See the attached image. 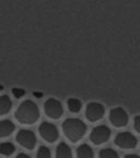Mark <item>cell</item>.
Listing matches in <instances>:
<instances>
[{"label": "cell", "mask_w": 140, "mask_h": 158, "mask_svg": "<svg viewBox=\"0 0 140 158\" xmlns=\"http://www.w3.org/2000/svg\"><path fill=\"white\" fill-rule=\"evenodd\" d=\"M11 106H12V102L7 94L0 97V116L7 114L11 110Z\"/></svg>", "instance_id": "cell-13"}, {"label": "cell", "mask_w": 140, "mask_h": 158, "mask_svg": "<svg viewBox=\"0 0 140 158\" xmlns=\"http://www.w3.org/2000/svg\"><path fill=\"white\" fill-rule=\"evenodd\" d=\"M104 113H105V109H104L103 104L98 103V102H91L86 106V116L90 122L100 121L104 116Z\"/></svg>", "instance_id": "cell-7"}, {"label": "cell", "mask_w": 140, "mask_h": 158, "mask_svg": "<svg viewBox=\"0 0 140 158\" xmlns=\"http://www.w3.org/2000/svg\"><path fill=\"white\" fill-rule=\"evenodd\" d=\"M111 137V130L106 125H98L92 130L90 134V141L95 145L105 143Z\"/></svg>", "instance_id": "cell-3"}, {"label": "cell", "mask_w": 140, "mask_h": 158, "mask_svg": "<svg viewBox=\"0 0 140 158\" xmlns=\"http://www.w3.org/2000/svg\"><path fill=\"white\" fill-rule=\"evenodd\" d=\"M15 158H31L29 155H26V154H24V153H21V154H19V155L17 156Z\"/></svg>", "instance_id": "cell-20"}, {"label": "cell", "mask_w": 140, "mask_h": 158, "mask_svg": "<svg viewBox=\"0 0 140 158\" xmlns=\"http://www.w3.org/2000/svg\"><path fill=\"white\" fill-rule=\"evenodd\" d=\"M2 89H3V87H2V86H0V91H1V90H2Z\"/></svg>", "instance_id": "cell-22"}, {"label": "cell", "mask_w": 140, "mask_h": 158, "mask_svg": "<svg viewBox=\"0 0 140 158\" xmlns=\"http://www.w3.org/2000/svg\"><path fill=\"white\" fill-rule=\"evenodd\" d=\"M17 142L26 149H33L36 145V136L30 130H21L17 134Z\"/></svg>", "instance_id": "cell-6"}, {"label": "cell", "mask_w": 140, "mask_h": 158, "mask_svg": "<svg viewBox=\"0 0 140 158\" xmlns=\"http://www.w3.org/2000/svg\"><path fill=\"white\" fill-rule=\"evenodd\" d=\"M115 144L121 148H135L137 146V138L129 132H123L116 135Z\"/></svg>", "instance_id": "cell-9"}, {"label": "cell", "mask_w": 140, "mask_h": 158, "mask_svg": "<svg viewBox=\"0 0 140 158\" xmlns=\"http://www.w3.org/2000/svg\"><path fill=\"white\" fill-rule=\"evenodd\" d=\"M15 151V147L12 143L10 142H5L0 144V154L3 156H10L12 155Z\"/></svg>", "instance_id": "cell-14"}, {"label": "cell", "mask_w": 140, "mask_h": 158, "mask_svg": "<svg viewBox=\"0 0 140 158\" xmlns=\"http://www.w3.org/2000/svg\"><path fill=\"white\" fill-rule=\"evenodd\" d=\"M125 158H140L138 155H134V154H129V155H126Z\"/></svg>", "instance_id": "cell-21"}, {"label": "cell", "mask_w": 140, "mask_h": 158, "mask_svg": "<svg viewBox=\"0 0 140 158\" xmlns=\"http://www.w3.org/2000/svg\"><path fill=\"white\" fill-rule=\"evenodd\" d=\"M39 134L48 143H54L58 139V130L56 125L49 123V122H43L38 127Z\"/></svg>", "instance_id": "cell-5"}, {"label": "cell", "mask_w": 140, "mask_h": 158, "mask_svg": "<svg viewBox=\"0 0 140 158\" xmlns=\"http://www.w3.org/2000/svg\"><path fill=\"white\" fill-rule=\"evenodd\" d=\"M12 94H13V96H14L15 98L19 99V98H21V97L24 96L25 91H24V90H23V89H20V88H13V89H12Z\"/></svg>", "instance_id": "cell-18"}, {"label": "cell", "mask_w": 140, "mask_h": 158, "mask_svg": "<svg viewBox=\"0 0 140 158\" xmlns=\"http://www.w3.org/2000/svg\"><path fill=\"white\" fill-rule=\"evenodd\" d=\"M56 158H72L71 149L69 148V146L66 143L62 142L57 146L56 149Z\"/></svg>", "instance_id": "cell-11"}, {"label": "cell", "mask_w": 140, "mask_h": 158, "mask_svg": "<svg viewBox=\"0 0 140 158\" xmlns=\"http://www.w3.org/2000/svg\"><path fill=\"white\" fill-rule=\"evenodd\" d=\"M36 158H50V151L46 146H41L37 151Z\"/></svg>", "instance_id": "cell-17"}, {"label": "cell", "mask_w": 140, "mask_h": 158, "mask_svg": "<svg viewBox=\"0 0 140 158\" xmlns=\"http://www.w3.org/2000/svg\"><path fill=\"white\" fill-rule=\"evenodd\" d=\"M110 121L116 127H123L128 123V114L123 108H114L110 112Z\"/></svg>", "instance_id": "cell-8"}, {"label": "cell", "mask_w": 140, "mask_h": 158, "mask_svg": "<svg viewBox=\"0 0 140 158\" xmlns=\"http://www.w3.org/2000/svg\"><path fill=\"white\" fill-rule=\"evenodd\" d=\"M98 158H118V154L112 148H104L98 154Z\"/></svg>", "instance_id": "cell-16"}, {"label": "cell", "mask_w": 140, "mask_h": 158, "mask_svg": "<svg viewBox=\"0 0 140 158\" xmlns=\"http://www.w3.org/2000/svg\"><path fill=\"white\" fill-rule=\"evenodd\" d=\"M67 106H68L69 110H70L71 112H74V113H76V112H79L82 108L81 101L78 100V99H76V98L68 99V101H67Z\"/></svg>", "instance_id": "cell-15"}, {"label": "cell", "mask_w": 140, "mask_h": 158, "mask_svg": "<svg viewBox=\"0 0 140 158\" xmlns=\"http://www.w3.org/2000/svg\"><path fill=\"white\" fill-rule=\"evenodd\" d=\"M44 109H45V113L48 118H54L57 120L64 113V109H62V103L57 100V99L50 98L48 99L44 104Z\"/></svg>", "instance_id": "cell-4"}, {"label": "cell", "mask_w": 140, "mask_h": 158, "mask_svg": "<svg viewBox=\"0 0 140 158\" xmlns=\"http://www.w3.org/2000/svg\"><path fill=\"white\" fill-rule=\"evenodd\" d=\"M135 130L140 134V115H137L135 118Z\"/></svg>", "instance_id": "cell-19"}, {"label": "cell", "mask_w": 140, "mask_h": 158, "mask_svg": "<svg viewBox=\"0 0 140 158\" xmlns=\"http://www.w3.org/2000/svg\"><path fill=\"white\" fill-rule=\"evenodd\" d=\"M39 110L36 103L31 100H25L20 104L15 111V118L22 124H33L38 120Z\"/></svg>", "instance_id": "cell-1"}, {"label": "cell", "mask_w": 140, "mask_h": 158, "mask_svg": "<svg viewBox=\"0 0 140 158\" xmlns=\"http://www.w3.org/2000/svg\"><path fill=\"white\" fill-rule=\"evenodd\" d=\"M14 131V124L10 120H2L0 121V138L8 137Z\"/></svg>", "instance_id": "cell-10"}, {"label": "cell", "mask_w": 140, "mask_h": 158, "mask_svg": "<svg viewBox=\"0 0 140 158\" xmlns=\"http://www.w3.org/2000/svg\"><path fill=\"white\" fill-rule=\"evenodd\" d=\"M77 157L78 158H94L93 149L88 144H82L77 149Z\"/></svg>", "instance_id": "cell-12"}, {"label": "cell", "mask_w": 140, "mask_h": 158, "mask_svg": "<svg viewBox=\"0 0 140 158\" xmlns=\"http://www.w3.org/2000/svg\"><path fill=\"white\" fill-rule=\"evenodd\" d=\"M62 131L66 137L72 143L80 141L84 136L86 131V126L81 120L79 118H67L62 123Z\"/></svg>", "instance_id": "cell-2"}]
</instances>
